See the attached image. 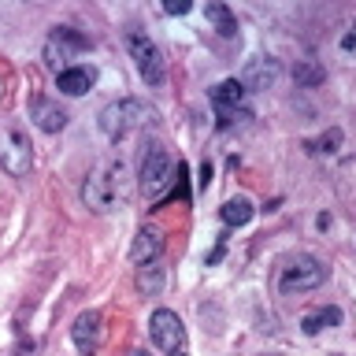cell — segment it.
<instances>
[{"instance_id": "1", "label": "cell", "mask_w": 356, "mask_h": 356, "mask_svg": "<svg viewBox=\"0 0 356 356\" xmlns=\"http://www.w3.org/2000/svg\"><path fill=\"white\" fill-rule=\"evenodd\" d=\"M0 167L11 178H26L33 167V145L30 134L15 119H0Z\"/></svg>"}, {"instance_id": "2", "label": "cell", "mask_w": 356, "mask_h": 356, "mask_svg": "<svg viewBox=\"0 0 356 356\" xmlns=\"http://www.w3.org/2000/svg\"><path fill=\"white\" fill-rule=\"evenodd\" d=\"M149 115L152 111H149L145 100L122 97V100H115V104H108L104 111H100V130H104L111 141H119V138H127V134H134L138 127H145Z\"/></svg>"}, {"instance_id": "3", "label": "cell", "mask_w": 356, "mask_h": 356, "mask_svg": "<svg viewBox=\"0 0 356 356\" xmlns=\"http://www.w3.org/2000/svg\"><path fill=\"white\" fill-rule=\"evenodd\" d=\"M127 49H130V60L138 63V74L145 78L149 86H163V78H167V67H163V52H160V44H156L149 33H141V30H130L127 33Z\"/></svg>"}, {"instance_id": "4", "label": "cell", "mask_w": 356, "mask_h": 356, "mask_svg": "<svg viewBox=\"0 0 356 356\" xmlns=\"http://www.w3.org/2000/svg\"><path fill=\"white\" fill-rule=\"evenodd\" d=\"M175 178H178V167H175L171 156H167L160 145L149 149V156H145V163H141V193L149 200H160L167 189L175 186Z\"/></svg>"}, {"instance_id": "5", "label": "cell", "mask_w": 356, "mask_h": 356, "mask_svg": "<svg viewBox=\"0 0 356 356\" xmlns=\"http://www.w3.org/2000/svg\"><path fill=\"white\" fill-rule=\"evenodd\" d=\"M323 278H327V267H323L316 256H297V260H289L282 267L278 289H282V293H305V289L323 286Z\"/></svg>"}, {"instance_id": "6", "label": "cell", "mask_w": 356, "mask_h": 356, "mask_svg": "<svg viewBox=\"0 0 356 356\" xmlns=\"http://www.w3.org/2000/svg\"><path fill=\"white\" fill-rule=\"evenodd\" d=\"M149 338H152L156 349H163V353H182L186 349V327H182V319H178V312L156 308L152 319H149Z\"/></svg>"}, {"instance_id": "7", "label": "cell", "mask_w": 356, "mask_h": 356, "mask_svg": "<svg viewBox=\"0 0 356 356\" xmlns=\"http://www.w3.org/2000/svg\"><path fill=\"white\" fill-rule=\"evenodd\" d=\"M122 175V167L119 163H111L108 171H97L89 182L82 186V200H86V208H93V211H111L115 208V193H119V186H115V178Z\"/></svg>"}, {"instance_id": "8", "label": "cell", "mask_w": 356, "mask_h": 356, "mask_svg": "<svg viewBox=\"0 0 356 356\" xmlns=\"http://www.w3.org/2000/svg\"><path fill=\"white\" fill-rule=\"evenodd\" d=\"M86 49H89L86 33H78L71 26H56V33L49 38V44H44V60H49V67H56V74H60V71H67L71 52H86Z\"/></svg>"}, {"instance_id": "9", "label": "cell", "mask_w": 356, "mask_h": 356, "mask_svg": "<svg viewBox=\"0 0 356 356\" xmlns=\"http://www.w3.org/2000/svg\"><path fill=\"white\" fill-rule=\"evenodd\" d=\"M71 338L78 345V353H97L100 338H104V319H100V312H93V308L82 312L71 327Z\"/></svg>"}, {"instance_id": "10", "label": "cell", "mask_w": 356, "mask_h": 356, "mask_svg": "<svg viewBox=\"0 0 356 356\" xmlns=\"http://www.w3.org/2000/svg\"><path fill=\"white\" fill-rule=\"evenodd\" d=\"M241 100H245L241 78H227V82H219L216 89H211V104H216L219 119H222V127L230 122V111H238V108H241Z\"/></svg>"}, {"instance_id": "11", "label": "cell", "mask_w": 356, "mask_h": 356, "mask_svg": "<svg viewBox=\"0 0 356 356\" xmlns=\"http://www.w3.org/2000/svg\"><path fill=\"white\" fill-rule=\"evenodd\" d=\"M93 82H97V71H93V67H67V71L56 74V89H60V93H67V97L89 93V89H93Z\"/></svg>"}, {"instance_id": "12", "label": "cell", "mask_w": 356, "mask_h": 356, "mask_svg": "<svg viewBox=\"0 0 356 356\" xmlns=\"http://www.w3.org/2000/svg\"><path fill=\"white\" fill-rule=\"evenodd\" d=\"M30 119L38 122L44 134H56V130L67 127V111L60 104H52V100H44V97H33L30 100Z\"/></svg>"}, {"instance_id": "13", "label": "cell", "mask_w": 356, "mask_h": 356, "mask_svg": "<svg viewBox=\"0 0 356 356\" xmlns=\"http://www.w3.org/2000/svg\"><path fill=\"white\" fill-rule=\"evenodd\" d=\"M160 252H163V234L156 227H141L134 245H130V260L134 264H152Z\"/></svg>"}, {"instance_id": "14", "label": "cell", "mask_w": 356, "mask_h": 356, "mask_svg": "<svg viewBox=\"0 0 356 356\" xmlns=\"http://www.w3.org/2000/svg\"><path fill=\"white\" fill-rule=\"evenodd\" d=\"M275 74H278V63L271 60V56H256V60L245 67V74H241V86H256V89H267L275 82Z\"/></svg>"}, {"instance_id": "15", "label": "cell", "mask_w": 356, "mask_h": 356, "mask_svg": "<svg viewBox=\"0 0 356 356\" xmlns=\"http://www.w3.org/2000/svg\"><path fill=\"white\" fill-rule=\"evenodd\" d=\"M341 323V308H334V305H323V308H312L305 312V319H300V330L308 334H319V330H330V327H338Z\"/></svg>"}, {"instance_id": "16", "label": "cell", "mask_w": 356, "mask_h": 356, "mask_svg": "<svg viewBox=\"0 0 356 356\" xmlns=\"http://www.w3.org/2000/svg\"><path fill=\"white\" fill-rule=\"evenodd\" d=\"M163 282H167V275H163V267L160 264H141L138 267V278H134V286H138V293L145 297H160L163 293Z\"/></svg>"}, {"instance_id": "17", "label": "cell", "mask_w": 356, "mask_h": 356, "mask_svg": "<svg viewBox=\"0 0 356 356\" xmlns=\"http://www.w3.org/2000/svg\"><path fill=\"white\" fill-rule=\"evenodd\" d=\"M208 22H211V30H219L222 38H234V33H238V15H234V11L222 4V0H208Z\"/></svg>"}, {"instance_id": "18", "label": "cell", "mask_w": 356, "mask_h": 356, "mask_svg": "<svg viewBox=\"0 0 356 356\" xmlns=\"http://www.w3.org/2000/svg\"><path fill=\"white\" fill-rule=\"evenodd\" d=\"M222 222H227V227H245V222L252 219V200H245V197H234V200H227V204H222Z\"/></svg>"}, {"instance_id": "19", "label": "cell", "mask_w": 356, "mask_h": 356, "mask_svg": "<svg viewBox=\"0 0 356 356\" xmlns=\"http://www.w3.org/2000/svg\"><path fill=\"white\" fill-rule=\"evenodd\" d=\"M293 78H297L300 86H319L323 78H327V71H323L319 63H312V60H305V63H297V67H293Z\"/></svg>"}, {"instance_id": "20", "label": "cell", "mask_w": 356, "mask_h": 356, "mask_svg": "<svg viewBox=\"0 0 356 356\" xmlns=\"http://www.w3.org/2000/svg\"><path fill=\"white\" fill-rule=\"evenodd\" d=\"M338 145H341V130H327L319 141H308V149L312 152H338Z\"/></svg>"}, {"instance_id": "21", "label": "cell", "mask_w": 356, "mask_h": 356, "mask_svg": "<svg viewBox=\"0 0 356 356\" xmlns=\"http://www.w3.org/2000/svg\"><path fill=\"white\" fill-rule=\"evenodd\" d=\"M189 8H193V0H163L167 15H189Z\"/></svg>"}, {"instance_id": "22", "label": "cell", "mask_w": 356, "mask_h": 356, "mask_svg": "<svg viewBox=\"0 0 356 356\" xmlns=\"http://www.w3.org/2000/svg\"><path fill=\"white\" fill-rule=\"evenodd\" d=\"M341 44H345V49H356V22H353V30L345 33V41H341Z\"/></svg>"}, {"instance_id": "23", "label": "cell", "mask_w": 356, "mask_h": 356, "mask_svg": "<svg viewBox=\"0 0 356 356\" xmlns=\"http://www.w3.org/2000/svg\"><path fill=\"white\" fill-rule=\"evenodd\" d=\"M211 182V167L204 163V167H200V186H208Z\"/></svg>"}, {"instance_id": "24", "label": "cell", "mask_w": 356, "mask_h": 356, "mask_svg": "<svg viewBox=\"0 0 356 356\" xmlns=\"http://www.w3.org/2000/svg\"><path fill=\"white\" fill-rule=\"evenodd\" d=\"M130 356H149V353H145V349H134V353H130Z\"/></svg>"}, {"instance_id": "25", "label": "cell", "mask_w": 356, "mask_h": 356, "mask_svg": "<svg viewBox=\"0 0 356 356\" xmlns=\"http://www.w3.org/2000/svg\"><path fill=\"white\" fill-rule=\"evenodd\" d=\"M267 356H286V353H267Z\"/></svg>"}, {"instance_id": "26", "label": "cell", "mask_w": 356, "mask_h": 356, "mask_svg": "<svg viewBox=\"0 0 356 356\" xmlns=\"http://www.w3.org/2000/svg\"><path fill=\"white\" fill-rule=\"evenodd\" d=\"M171 356H186V353H171Z\"/></svg>"}]
</instances>
